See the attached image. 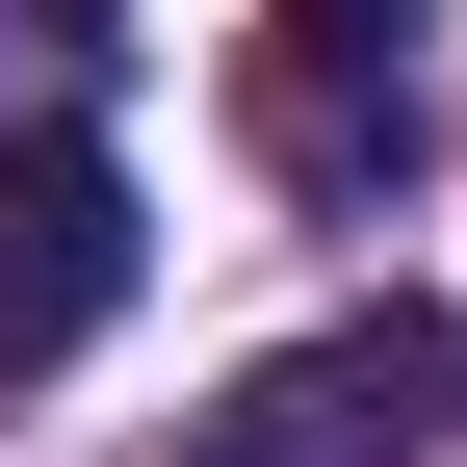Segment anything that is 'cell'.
I'll return each mask as SVG.
<instances>
[{
  "label": "cell",
  "mask_w": 467,
  "mask_h": 467,
  "mask_svg": "<svg viewBox=\"0 0 467 467\" xmlns=\"http://www.w3.org/2000/svg\"><path fill=\"white\" fill-rule=\"evenodd\" d=\"M260 52H285V156H364V78L416 52V0H260Z\"/></svg>",
  "instance_id": "cell-3"
},
{
  "label": "cell",
  "mask_w": 467,
  "mask_h": 467,
  "mask_svg": "<svg viewBox=\"0 0 467 467\" xmlns=\"http://www.w3.org/2000/svg\"><path fill=\"white\" fill-rule=\"evenodd\" d=\"M78 78H104V0H0V156L78 130Z\"/></svg>",
  "instance_id": "cell-4"
},
{
  "label": "cell",
  "mask_w": 467,
  "mask_h": 467,
  "mask_svg": "<svg viewBox=\"0 0 467 467\" xmlns=\"http://www.w3.org/2000/svg\"><path fill=\"white\" fill-rule=\"evenodd\" d=\"M130 260H156V234H130V156H104V130H26V156H0V389L78 364V337L130 312Z\"/></svg>",
  "instance_id": "cell-2"
},
{
  "label": "cell",
  "mask_w": 467,
  "mask_h": 467,
  "mask_svg": "<svg viewBox=\"0 0 467 467\" xmlns=\"http://www.w3.org/2000/svg\"><path fill=\"white\" fill-rule=\"evenodd\" d=\"M467 416V312H337V337H285V364H234L182 467H416Z\"/></svg>",
  "instance_id": "cell-1"
}]
</instances>
